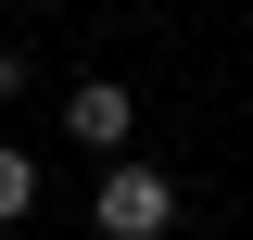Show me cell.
Returning a JSON list of instances; mask_svg holds the SVG:
<instances>
[{"label":"cell","mask_w":253,"mask_h":240,"mask_svg":"<svg viewBox=\"0 0 253 240\" xmlns=\"http://www.w3.org/2000/svg\"><path fill=\"white\" fill-rule=\"evenodd\" d=\"M63 139H89L101 164H126V139H139V101H126V76H76V89H63Z\"/></svg>","instance_id":"7a4b0ae2"},{"label":"cell","mask_w":253,"mask_h":240,"mask_svg":"<svg viewBox=\"0 0 253 240\" xmlns=\"http://www.w3.org/2000/svg\"><path fill=\"white\" fill-rule=\"evenodd\" d=\"M89 228H101V240H165V228H177V177H165V164H139V152H126V164H101Z\"/></svg>","instance_id":"6da1fadb"},{"label":"cell","mask_w":253,"mask_h":240,"mask_svg":"<svg viewBox=\"0 0 253 240\" xmlns=\"http://www.w3.org/2000/svg\"><path fill=\"white\" fill-rule=\"evenodd\" d=\"M13 215H38V152L26 139H0V228H13Z\"/></svg>","instance_id":"3957f363"},{"label":"cell","mask_w":253,"mask_h":240,"mask_svg":"<svg viewBox=\"0 0 253 240\" xmlns=\"http://www.w3.org/2000/svg\"><path fill=\"white\" fill-rule=\"evenodd\" d=\"M13 89H26V51H13V38H0V101H13Z\"/></svg>","instance_id":"277c9868"},{"label":"cell","mask_w":253,"mask_h":240,"mask_svg":"<svg viewBox=\"0 0 253 240\" xmlns=\"http://www.w3.org/2000/svg\"><path fill=\"white\" fill-rule=\"evenodd\" d=\"M0 13H13V0H0Z\"/></svg>","instance_id":"5b68a950"}]
</instances>
